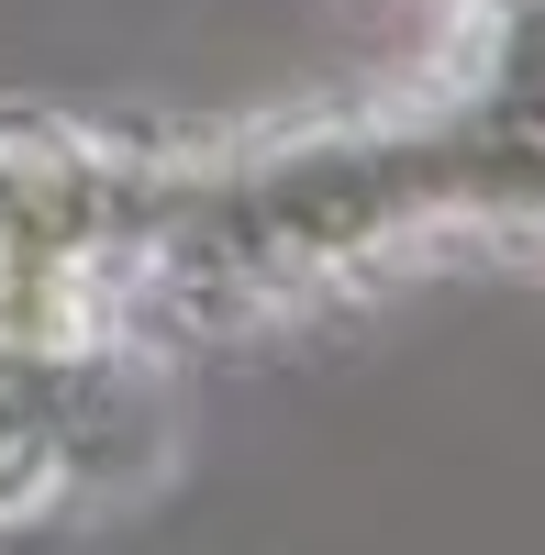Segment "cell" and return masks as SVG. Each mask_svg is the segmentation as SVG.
I'll return each instance as SVG.
<instances>
[{
    "instance_id": "6da1fadb",
    "label": "cell",
    "mask_w": 545,
    "mask_h": 555,
    "mask_svg": "<svg viewBox=\"0 0 545 555\" xmlns=\"http://www.w3.org/2000/svg\"><path fill=\"white\" fill-rule=\"evenodd\" d=\"M479 234H545V145L479 112L468 89L145 145L123 322L134 334L267 322Z\"/></svg>"
},
{
    "instance_id": "7a4b0ae2",
    "label": "cell",
    "mask_w": 545,
    "mask_h": 555,
    "mask_svg": "<svg viewBox=\"0 0 545 555\" xmlns=\"http://www.w3.org/2000/svg\"><path fill=\"white\" fill-rule=\"evenodd\" d=\"M145 145L67 112H0V366H78L134 345L123 256Z\"/></svg>"
},
{
    "instance_id": "3957f363",
    "label": "cell",
    "mask_w": 545,
    "mask_h": 555,
    "mask_svg": "<svg viewBox=\"0 0 545 555\" xmlns=\"http://www.w3.org/2000/svg\"><path fill=\"white\" fill-rule=\"evenodd\" d=\"M457 89L545 145V0H468V67H457Z\"/></svg>"
}]
</instances>
